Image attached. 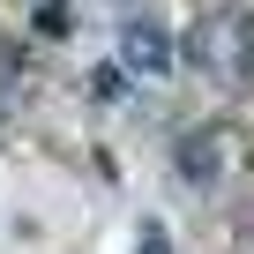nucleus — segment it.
I'll use <instances>...</instances> for the list:
<instances>
[{"mask_svg": "<svg viewBox=\"0 0 254 254\" xmlns=\"http://www.w3.org/2000/svg\"><path fill=\"white\" fill-rule=\"evenodd\" d=\"M127 67L165 75V67H172V38H165L157 23H127Z\"/></svg>", "mask_w": 254, "mask_h": 254, "instance_id": "obj_2", "label": "nucleus"}, {"mask_svg": "<svg viewBox=\"0 0 254 254\" xmlns=\"http://www.w3.org/2000/svg\"><path fill=\"white\" fill-rule=\"evenodd\" d=\"M194 60H202V67H247V60H254V30H247V15H217V23L194 38Z\"/></svg>", "mask_w": 254, "mask_h": 254, "instance_id": "obj_1", "label": "nucleus"}]
</instances>
